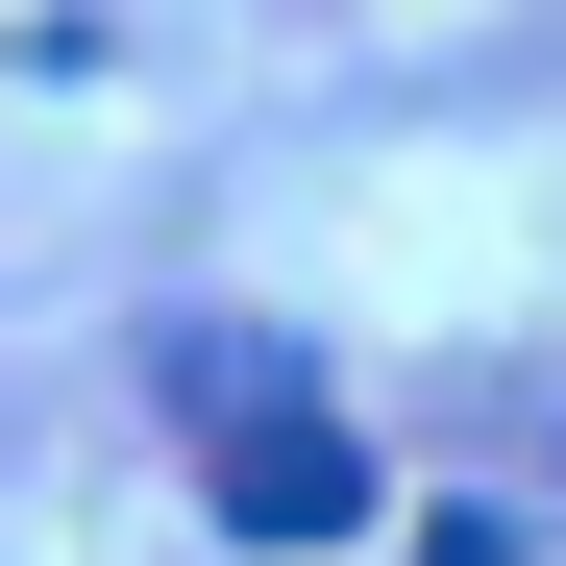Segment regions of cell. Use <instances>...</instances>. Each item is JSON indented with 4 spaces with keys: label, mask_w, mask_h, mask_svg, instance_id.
Instances as JSON below:
<instances>
[{
    "label": "cell",
    "mask_w": 566,
    "mask_h": 566,
    "mask_svg": "<svg viewBox=\"0 0 566 566\" xmlns=\"http://www.w3.org/2000/svg\"><path fill=\"white\" fill-rule=\"evenodd\" d=\"M172 395L222 419V443H198L222 542H345V517H369V443L321 419V369H296V345H222V321H172Z\"/></svg>",
    "instance_id": "obj_1"
}]
</instances>
